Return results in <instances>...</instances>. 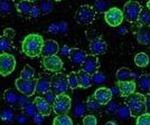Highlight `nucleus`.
<instances>
[{
	"mask_svg": "<svg viewBox=\"0 0 150 125\" xmlns=\"http://www.w3.org/2000/svg\"><path fill=\"white\" fill-rule=\"evenodd\" d=\"M44 45V39L38 34H30L26 36L23 41V53L28 57H37L42 53V48Z\"/></svg>",
	"mask_w": 150,
	"mask_h": 125,
	"instance_id": "nucleus-1",
	"label": "nucleus"
},
{
	"mask_svg": "<svg viewBox=\"0 0 150 125\" xmlns=\"http://www.w3.org/2000/svg\"><path fill=\"white\" fill-rule=\"evenodd\" d=\"M127 107L132 117H138L146 113V97L140 93H133L127 98Z\"/></svg>",
	"mask_w": 150,
	"mask_h": 125,
	"instance_id": "nucleus-2",
	"label": "nucleus"
},
{
	"mask_svg": "<svg viewBox=\"0 0 150 125\" xmlns=\"http://www.w3.org/2000/svg\"><path fill=\"white\" fill-rule=\"evenodd\" d=\"M69 83H67V76L63 73H56L50 79V91L55 95L66 94L69 91Z\"/></svg>",
	"mask_w": 150,
	"mask_h": 125,
	"instance_id": "nucleus-3",
	"label": "nucleus"
},
{
	"mask_svg": "<svg viewBox=\"0 0 150 125\" xmlns=\"http://www.w3.org/2000/svg\"><path fill=\"white\" fill-rule=\"evenodd\" d=\"M142 7L136 0H129L127 1L123 6V19H125L129 22H136L139 17V13L141 11Z\"/></svg>",
	"mask_w": 150,
	"mask_h": 125,
	"instance_id": "nucleus-4",
	"label": "nucleus"
},
{
	"mask_svg": "<svg viewBox=\"0 0 150 125\" xmlns=\"http://www.w3.org/2000/svg\"><path fill=\"white\" fill-rule=\"evenodd\" d=\"M71 106H72L71 97L66 94H61L56 95V98L52 104V110L57 115H66L71 111Z\"/></svg>",
	"mask_w": 150,
	"mask_h": 125,
	"instance_id": "nucleus-5",
	"label": "nucleus"
},
{
	"mask_svg": "<svg viewBox=\"0 0 150 125\" xmlns=\"http://www.w3.org/2000/svg\"><path fill=\"white\" fill-rule=\"evenodd\" d=\"M95 10L88 5L81 6L75 13V20L81 25H90L95 19Z\"/></svg>",
	"mask_w": 150,
	"mask_h": 125,
	"instance_id": "nucleus-6",
	"label": "nucleus"
},
{
	"mask_svg": "<svg viewBox=\"0 0 150 125\" xmlns=\"http://www.w3.org/2000/svg\"><path fill=\"white\" fill-rule=\"evenodd\" d=\"M16 67V59L9 53L0 54V75L8 76L13 72Z\"/></svg>",
	"mask_w": 150,
	"mask_h": 125,
	"instance_id": "nucleus-7",
	"label": "nucleus"
},
{
	"mask_svg": "<svg viewBox=\"0 0 150 125\" xmlns=\"http://www.w3.org/2000/svg\"><path fill=\"white\" fill-rule=\"evenodd\" d=\"M104 18L108 25L111 27H119L122 21H123V13L122 10L117 8V7H112L110 9L105 10L104 13Z\"/></svg>",
	"mask_w": 150,
	"mask_h": 125,
	"instance_id": "nucleus-8",
	"label": "nucleus"
},
{
	"mask_svg": "<svg viewBox=\"0 0 150 125\" xmlns=\"http://www.w3.org/2000/svg\"><path fill=\"white\" fill-rule=\"evenodd\" d=\"M16 88L18 92L24 94L25 96H33L35 94L36 89V79H23V78H17L16 79Z\"/></svg>",
	"mask_w": 150,
	"mask_h": 125,
	"instance_id": "nucleus-9",
	"label": "nucleus"
},
{
	"mask_svg": "<svg viewBox=\"0 0 150 125\" xmlns=\"http://www.w3.org/2000/svg\"><path fill=\"white\" fill-rule=\"evenodd\" d=\"M43 66L45 69L50 72H59L63 68V62L62 59L57 55H52V56L43 57Z\"/></svg>",
	"mask_w": 150,
	"mask_h": 125,
	"instance_id": "nucleus-10",
	"label": "nucleus"
},
{
	"mask_svg": "<svg viewBox=\"0 0 150 125\" xmlns=\"http://www.w3.org/2000/svg\"><path fill=\"white\" fill-rule=\"evenodd\" d=\"M99 67H100V62H99V59L96 58V56H94L92 54L85 56V59L82 64V69L84 72L93 75L95 72H98Z\"/></svg>",
	"mask_w": 150,
	"mask_h": 125,
	"instance_id": "nucleus-11",
	"label": "nucleus"
},
{
	"mask_svg": "<svg viewBox=\"0 0 150 125\" xmlns=\"http://www.w3.org/2000/svg\"><path fill=\"white\" fill-rule=\"evenodd\" d=\"M94 100H96L101 105H106L110 100H112V93L110 88L106 87H99L93 94Z\"/></svg>",
	"mask_w": 150,
	"mask_h": 125,
	"instance_id": "nucleus-12",
	"label": "nucleus"
},
{
	"mask_svg": "<svg viewBox=\"0 0 150 125\" xmlns=\"http://www.w3.org/2000/svg\"><path fill=\"white\" fill-rule=\"evenodd\" d=\"M106 49H108V45H106L105 40L102 39V38L96 37L90 41V50H91L92 55H94V56L104 54Z\"/></svg>",
	"mask_w": 150,
	"mask_h": 125,
	"instance_id": "nucleus-13",
	"label": "nucleus"
},
{
	"mask_svg": "<svg viewBox=\"0 0 150 125\" xmlns=\"http://www.w3.org/2000/svg\"><path fill=\"white\" fill-rule=\"evenodd\" d=\"M117 86L119 88L120 95L123 96V97H128L129 95H131L136 92V81H119L117 83Z\"/></svg>",
	"mask_w": 150,
	"mask_h": 125,
	"instance_id": "nucleus-14",
	"label": "nucleus"
},
{
	"mask_svg": "<svg viewBox=\"0 0 150 125\" xmlns=\"http://www.w3.org/2000/svg\"><path fill=\"white\" fill-rule=\"evenodd\" d=\"M33 104L36 107V111L38 112V114H40L43 116H48L50 113H52V105H50L42 96L36 97L34 100Z\"/></svg>",
	"mask_w": 150,
	"mask_h": 125,
	"instance_id": "nucleus-15",
	"label": "nucleus"
},
{
	"mask_svg": "<svg viewBox=\"0 0 150 125\" xmlns=\"http://www.w3.org/2000/svg\"><path fill=\"white\" fill-rule=\"evenodd\" d=\"M58 50H59V45L57 44V41L53 40V39H48V40L44 41L40 55L43 57L56 55L57 53H58Z\"/></svg>",
	"mask_w": 150,
	"mask_h": 125,
	"instance_id": "nucleus-16",
	"label": "nucleus"
},
{
	"mask_svg": "<svg viewBox=\"0 0 150 125\" xmlns=\"http://www.w3.org/2000/svg\"><path fill=\"white\" fill-rule=\"evenodd\" d=\"M50 79H52V77L48 75H42L40 77H38L36 79V89H35V92L44 95L45 93L50 91Z\"/></svg>",
	"mask_w": 150,
	"mask_h": 125,
	"instance_id": "nucleus-17",
	"label": "nucleus"
},
{
	"mask_svg": "<svg viewBox=\"0 0 150 125\" xmlns=\"http://www.w3.org/2000/svg\"><path fill=\"white\" fill-rule=\"evenodd\" d=\"M85 56H86L85 51L80 48H71L69 50V60L74 66H82V64L85 59Z\"/></svg>",
	"mask_w": 150,
	"mask_h": 125,
	"instance_id": "nucleus-18",
	"label": "nucleus"
},
{
	"mask_svg": "<svg viewBox=\"0 0 150 125\" xmlns=\"http://www.w3.org/2000/svg\"><path fill=\"white\" fill-rule=\"evenodd\" d=\"M77 79H79V87L81 88H88L92 86L93 84V79H92V75L88 74L86 72H84L83 69L77 72Z\"/></svg>",
	"mask_w": 150,
	"mask_h": 125,
	"instance_id": "nucleus-19",
	"label": "nucleus"
},
{
	"mask_svg": "<svg viewBox=\"0 0 150 125\" xmlns=\"http://www.w3.org/2000/svg\"><path fill=\"white\" fill-rule=\"evenodd\" d=\"M16 9V5L13 0H0V15L7 16L13 13Z\"/></svg>",
	"mask_w": 150,
	"mask_h": 125,
	"instance_id": "nucleus-20",
	"label": "nucleus"
},
{
	"mask_svg": "<svg viewBox=\"0 0 150 125\" xmlns=\"http://www.w3.org/2000/svg\"><path fill=\"white\" fill-rule=\"evenodd\" d=\"M13 46V38L4 34L0 36V53H9Z\"/></svg>",
	"mask_w": 150,
	"mask_h": 125,
	"instance_id": "nucleus-21",
	"label": "nucleus"
},
{
	"mask_svg": "<svg viewBox=\"0 0 150 125\" xmlns=\"http://www.w3.org/2000/svg\"><path fill=\"white\" fill-rule=\"evenodd\" d=\"M115 77L119 81H131L132 77H133V74L132 72L129 68H125V67H122V68H119L117 70V74H115ZM133 81V79H132Z\"/></svg>",
	"mask_w": 150,
	"mask_h": 125,
	"instance_id": "nucleus-22",
	"label": "nucleus"
},
{
	"mask_svg": "<svg viewBox=\"0 0 150 125\" xmlns=\"http://www.w3.org/2000/svg\"><path fill=\"white\" fill-rule=\"evenodd\" d=\"M31 9V4L28 1H19L16 5V10L24 17H29V13Z\"/></svg>",
	"mask_w": 150,
	"mask_h": 125,
	"instance_id": "nucleus-23",
	"label": "nucleus"
},
{
	"mask_svg": "<svg viewBox=\"0 0 150 125\" xmlns=\"http://www.w3.org/2000/svg\"><path fill=\"white\" fill-rule=\"evenodd\" d=\"M4 97H5V102L9 106H15L19 100V97L17 96L16 92L13 91V89H7L5 94H4Z\"/></svg>",
	"mask_w": 150,
	"mask_h": 125,
	"instance_id": "nucleus-24",
	"label": "nucleus"
},
{
	"mask_svg": "<svg viewBox=\"0 0 150 125\" xmlns=\"http://www.w3.org/2000/svg\"><path fill=\"white\" fill-rule=\"evenodd\" d=\"M138 86L142 92L150 91V74H142L138 79Z\"/></svg>",
	"mask_w": 150,
	"mask_h": 125,
	"instance_id": "nucleus-25",
	"label": "nucleus"
},
{
	"mask_svg": "<svg viewBox=\"0 0 150 125\" xmlns=\"http://www.w3.org/2000/svg\"><path fill=\"white\" fill-rule=\"evenodd\" d=\"M134 64L138 67H147L149 65V56L146 53H139L134 56Z\"/></svg>",
	"mask_w": 150,
	"mask_h": 125,
	"instance_id": "nucleus-26",
	"label": "nucleus"
},
{
	"mask_svg": "<svg viewBox=\"0 0 150 125\" xmlns=\"http://www.w3.org/2000/svg\"><path fill=\"white\" fill-rule=\"evenodd\" d=\"M137 21H139L141 25L144 26L150 25V10L148 8H142L141 9Z\"/></svg>",
	"mask_w": 150,
	"mask_h": 125,
	"instance_id": "nucleus-27",
	"label": "nucleus"
},
{
	"mask_svg": "<svg viewBox=\"0 0 150 125\" xmlns=\"http://www.w3.org/2000/svg\"><path fill=\"white\" fill-rule=\"evenodd\" d=\"M85 106L88 107V111H91V112H93V113H99L101 111V108H102V105H101V104H99L96 100H94L93 96L88 97V100H86Z\"/></svg>",
	"mask_w": 150,
	"mask_h": 125,
	"instance_id": "nucleus-28",
	"label": "nucleus"
},
{
	"mask_svg": "<svg viewBox=\"0 0 150 125\" xmlns=\"http://www.w3.org/2000/svg\"><path fill=\"white\" fill-rule=\"evenodd\" d=\"M53 125H73L72 119L66 115H57L53 121Z\"/></svg>",
	"mask_w": 150,
	"mask_h": 125,
	"instance_id": "nucleus-29",
	"label": "nucleus"
},
{
	"mask_svg": "<svg viewBox=\"0 0 150 125\" xmlns=\"http://www.w3.org/2000/svg\"><path fill=\"white\" fill-rule=\"evenodd\" d=\"M0 119L6 123H10L15 119V113L11 108H5L0 113Z\"/></svg>",
	"mask_w": 150,
	"mask_h": 125,
	"instance_id": "nucleus-30",
	"label": "nucleus"
},
{
	"mask_svg": "<svg viewBox=\"0 0 150 125\" xmlns=\"http://www.w3.org/2000/svg\"><path fill=\"white\" fill-rule=\"evenodd\" d=\"M35 77V69L29 65H26L20 73V78L23 79H33Z\"/></svg>",
	"mask_w": 150,
	"mask_h": 125,
	"instance_id": "nucleus-31",
	"label": "nucleus"
},
{
	"mask_svg": "<svg viewBox=\"0 0 150 125\" xmlns=\"http://www.w3.org/2000/svg\"><path fill=\"white\" fill-rule=\"evenodd\" d=\"M67 83L69 87L71 89H76L79 87V79H77V74L75 72H71L67 75Z\"/></svg>",
	"mask_w": 150,
	"mask_h": 125,
	"instance_id": "nucleus-32",
	"label": "nucleus"
},
{
	"mask_svg": "<svg viewBox=\"0 0 150 125\" xmlns=\"http://www.w3.org/2000/svg\"><path fill=\"white\" fill-rule=\"evenodd\" d=\"M39 10L44 15H48L53 10V2L50 0H43L39 6Z\"/></svg>",
	"mask_w": 150,
	"mask_h": 125,
	"instance_id": "nucleus-33",
	"label": "nucleus"
},
{
	"mask_svg": "<svg viewBox=\"0 0 150 125\" xmlns=\"http://www.w3.org/2000/svg\"><path fill=\"white\" fill-rule=\"evenodd\" d=\"M85 112H86V106H85L83 103H81V102H77V103L75 104L74 110H73L74 116L81 117V116H83V115L85 114Z\"/></svg>",
	"mask_w": 150,
	"mask_h": 125,
	"instance_id": "nucleus-34",
	"label": "nucleus"
},
{
	"mask_svg": "<svg viewBox=\"0 0 150 125\" xmlns=\"http://www.w3.org/2000/svg\"><path fill=\"white\" fill-rule=\"evenodd\" d=\"M136 125H150V114L149 113H144L140 116L137 117Z\"/></svg>",
	"mask_w": 150,
	"mask_h": 125,
	"instance_id": "nucleus-35",
	"label": "nucleus"
},
{
	"mask_svg": "<svg viewBox=\"0 0 150 125\" xmlns=\"http://www.w3.org/2000/svg\"><path fill=\"white\" fill-rule=\"evenodd\" d=\"M108 6H109V1H106V0H96L95 4H94L93 9L95 10V13L96 11H104L108 8Z\"/></svg>",
	"mask_w": 150,
	"mask_h": 125,
	"instance_id": "nucleus-36",
	"label": "nucleus"
},
{
	"mask_svg": "<svg viewBox=\"0 0 150 125\" xmlns=\"http://www.w3.org/2000/svg\"><path fill=\"white\" fill-rule=\"evenodd\" d=\"M92 79H93L94 84H102V83H105L106 81V77L104 74H102L100 72H95L93 75H92Z\"/></svg>",
	"mask_w": 150,
	"mask_h": 125,
	"instance_id": "nucleus-37",
	"label": "nucleus"
},
{
	"mask_svg": "<svg viewBox=\"0 0 150 125\" xmlns=\"http://www.w3.org/2000/svg\"><path fill=\"white\" fill-rule=\"evenodd\" d=\"M108 107H106V112L109 113V114H115V113L118 112V110H119V104L117 103V102H112V100H110L108 104Z\"/></svg>",
	"mask_w": 150,
	"mask_h": 125,
	"instance_id": "nucleus-38",
	"label": "nucleus"
},
{
	"mask_svg": "<svg viewBox=\"0 0 150 125\" xmlns=\"http://www.w3.org/2000/svg\"><path fill=\"white\" fill-rule=\"evenodd\" d=\"M24 110H25V114L26 116H30V117H33L35 114H36V107H35V105L34 104H27L25 107H24Z\"/></svg>",
	"mask_w": 150,
	"mask_h": 125,
	"instance_id": "nucleus-39",
	"label": "nucleus"
},
{
	"mask_svg": "<svg viewBox=\"0 0 150 125\" xmlns=\"http://www.w3.org/2000/svg\"><path fill=\"white\" fill-rule=\"evenodd\" d=\"M98 119L94 115H86L83 119V125H96Z\"/></svg>",
	"mask_w": 150,
	"mask_h": 125,
	"instance_id": "nucleus-40",
	"label": "nucleus"
},
{
	"mask_svg": "<svg viewBox=\"0 0 150 125\" xmlns=\"http://www.w3.org/2000/svg\"><path fill=\"white\" fill-rule=\"evenodd\" d=\"M138 41L142 45H147L150 41V36L148 35V32L142 31L140 35H138Z\"/></svg>",
	"mask_w": 150,
	"mask_h": 125,
	"instance_id": "nucleus-41",
	"label": "nucleus"
},
{
	"mask_svg": "<svg viewBox=\"0 0 150 125\" xmlns=\"http://www.w3.org/2000/svg\"><path fill=\"white\" fill-rule=\"evenodd\" d=\"M50 105H52L53 103H54V100H55V98H56V95L53 93L52 91H48L47 93H45L44 94V97H43Z\"/></svg>",
	"mask_w": 150,
	"mask_h": 125,
	"instance_id": "nucleus-42",
	"label": "nucleus"
},
{
	"mask_svg": "<svg viewBox=\"0 0 150 125\" xmlns=\"http://www.w3.org/2000/svg\"><path fill=\"white\" fill-rule=\"evenodd\" d=\"M118 115H119V117L121 119H125L127 116H129L130 114H129V110H128V107L127 106H121L119 107V110H118Z\"/></svg>",
	"mask_w": 150,
	"mask_h": 125,
	"instance_id": "nucleus-43",
	"label": "nucleus"
},
{
	"mask_svg": "<svg viewBox=\"0 0 150 125\" xmlns=\"http://www.w3.org/2000/svg\"><path fill=\"white\" fill-rule=\"evenodd\" d=\"M40 15V10H39V7L37 6H31L30 13H29V17L31 18H38Z\"/></svg>",
	"mask_w": 150,
	"mask_h": 125,
	"instance_id": "nucleus-44",
	"label": "nucleus"
},
{
	"mask_svg": "<svg viewBox=\"0 0 150 125\" xmlns=\"http://www.w3.org/2000/svg\"><path fill=\"white\" fill-rule=\"evenodd\" d=\"M144 97H146V112L150 114V93L147 94V96Z\"/></svg>",
	"mask_w": 150,
	"mask_h": 125,
	"instance_id": "nucleus-45",
	"label": "nucleus"
},
{
	"mask_svg": "<svg viewBox=\"0 0 150 125\" xmlns=\"http://www.w3.org/2000/svg\"><path fill=\"white\" fill-rule=\"evenodd\" d=\"M43 115H40V114H35L34 116H33V119H34V121L36 122V123H38V124H40L42 122H43Z\"/></svg>",
	"mask_w": 150,
	"mask_h": 125,
	"instance_id": "nucleus-46",
	"label": "nucleus"
},
{
	"mask_svg": "<svg viewBox=\"0 0 150 125\" xmlns=\"http://www.w3.org/2000/svg\"><path fill=\"white\" fill-rule=\"evenodd\" d=\"M4 34H6L7 36H9V37H11V38L15 37V30L11 29V28H7V29H5Z\"/></svg>",
	"mask_w": 150,
	"mask_h": 125,
	"instance_id": "nucleus-47",
	"label": "nucleus"
},
{
	"mask_svg": "<svg viewBox=\"0 0 150 125\" xmlns=\"http://www.w3.org/2000/svg\"><path fill=\"white\" fill-rule=\"evenodd\" d=\"M69 50H71V48H69V46H64L62 49H61V53H62V55L63 56H69Z\"/></svg>",
	"mask_w": 150,
	"mask_h": 125,
	"instance_id": "nucleus-48",
	"label": "nucleus"
},
{
	"mask_svg": "<svg viewBox=\"0 0 150 125\" xmlns=\"http://www.w3.org/2000/svg\"><path fill=\"white\" fill-rule=\"evenodd\" d=\"M25 119H26V116H25V115L20 114V115H19L18 117L16 119V121H17L18 123H20V124H21V123H24V122H25Z\"/></svg>",
	"mask_w": 150,
	"mask_h": 125,
	"instance_id": "nucleus-49",
	"label": "nucleus"
},
{
	"mask_svg": "<svg viewBox=\"0 0 150 125\" xmlns=\"http://www.w3.org/2000/svg\"><path fill=\"white\" fill-rule=\"evenodd\" d=\"M111 91V93H112V96H114V95H118V94H120V92H119V88H118V86L115 85L114 87L112 88V89H110Z\"/></svg>",
	"mask_w": 150,
	"mask_h": 125,
	"instance_id": "nucleus-50",
	"label": "nucleus"
},
{
	"mask_svg": "<svg viewBox=\"0 0 150 125\" xmlns=\"http://www.w3.org/2000/svg\"><path fill=\"white\" fill-rule=\"evenodd\" d=\"M105 125H118L114 121H109V122H106Z\"/></svg>",
	"mask_w": 150,
	"mask_h": 125,
	"instance_id": "nucleus-51",
	"label": "nucleus"
},
{
	"mask_svg": "<svg viewBox=\"0 0 150 125\" xmlns=\"http://www.w3.org/2000/svg\"><path fill=\"white\" fill-rule=\"evenodd\" d=\"M120 32H121V34H125V28H123V27H122V28L120 29Z\"/></svg>",
	"mask_w": 150,
	"mask_h": 125,
	"instance_id": "nucleus-52",
	"label": "nucleus"
},
{
	"mask_svg": "<svg viewBox=\"0 0 150 125\" xmlns=\"http://www.w3.org/2000/svg\"><path fill=\"white\" fill-rule=\"evenodd\" d=\"M147 8H148V9L150 10V0L148 1V2H147Z\"/></svg>",
	"mask_w": 150,
	"mask_h": 125,
	"instance_id": "nucleus-53",
	"label": "nucleus"
},
{
	"mask_svg": "<svg viewBox=\"0 0 150 125\" xmlns=\"http://www.w3.org/2000/svg\"><path fill=\"white\" fill-rule=\"evenodd\" d=\"M23 1H28V2H34V1H36V0H23Z\"/></svg>",
	"mask_w": 150,
	"mask_h": 125,
	"instance_id": "nucleus-54",
	"label": "nucleus"
},
{
	"mask_svg": "<svg viewBox=\"0 0 150 125\" xmlns=\"http://www.w3.org/2000/svg\"><path fill=\"white\" fill-rule=\"evenodd\" d=\"M54 1H61V0H54Z\"/></svg>",
	"mask_w": 150,
	"mask_h": 125,
	"instance_id": "nucleus-55",
	"label": "nucleus"
},
{
	"mask_svg": "<svg viewBox=\"0 0 150 125\" xmlns=\"http://www.w3.org/2000/svg\"><path fill=\"white\" fill-rule=\"evenodd\" d=\"M149 27H150V25H149Z\"/></svg>",
	"mask_w": 150,
	"mask_h": 125,
	"instance_id": "nucleus-56",
	"label": "nucleus"
}]
</instances>
